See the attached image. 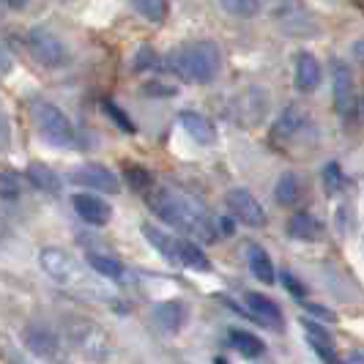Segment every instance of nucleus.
Returning a JSON list of instances; mask_svg holds the SVG:
<instances>
[{"mask_svg":"<svg viewBox=\"0 0 364 364\" xmlns=\"http://www.w3.org/2000/svg\"><path fill=\"white\" fill-rule=\"evenodd\" d=\"M148 205L167 225L186 230L203 241H217L219 219L211 217L195 198H189L183 192H173V189H154L148 195Z\"/></svg>","mask_w":364,"mask_h":364,"instance_id":"obj_1","label":"nucleus"},{"mask_svg":"<svg viewBox=\"0 0 364 364\" xmlns=\"http://www.w3.org/2000/svg\"><path fill=\"white\" fill-rule=\"evenodd\" d=\"M167 69L178 74L183 82L208 85L222 69V53L214 41H186L167 55Z\"/></svg>","mask_w":364,"mask_h":364,"instance_id":"obj_2","label":"nucleus"},{"mask_svg":"<svg viewBox=\"0 0 364 364\" xmlns=\"http://www.w3.org/2000/svg\"><path fill=\"white\" fill-rule=\"evenodd\" d=\"M63 331H66V340L82 356H88L93 362H105L109 353H112L107 331L102 326H96L88 318H66L63 321Z\"/></svg>","mask_w":364,"mask_h":364,"instance_id":"obj_3","label":"nucleus"},{"mask_svg":"<svg viewBox=\"0 0 364 364\" xmlns=\"http://www.w3.org/2000/svg\"><path fill=\"white\" fill-rule=\"evenodd\" d=\"M31 118L36 124V132L50 143V146L66 148L74 143V127L66 118V112L55 107L53 102H33L31 105Z\"/></svg>","mask_w":364,"mask_h":364,"instance_id":"obj_4","label":"nucleus"},{"mask_svg":"<svg viewBox=\"0 0 364 364\" xmlns=\"http://www.w3.org/2000/svg\"><path fill=\"white\" fill-rule=\"evenodd\" d=\"M28 53H31V58L36 60L38 66H44V69H58V66H63L66 58H69L66 44L55 36L53 31H47V28H33V31L28 33Z\"/></svg>","mask_w":364,"mask_h":364,"instance_id":"obj_5","label":"nucleus"},{"mask_svg":"<svg viewBox=\"0 0 364 364\" xmlns=\"http://www.w3.org/2000/svg\"><path fill=\"white\" fill-rule=\"evenodd\" d=\"M225 203H228V211L233 214V219H238L241 225H247V228H266L269 217H266L263 205L257 203V198L250 189H241V186L230 189Z\"/></svg>","mask_w":364,"mask_h":364,"instance_id":"obj_6","label":"nucleus"},{"mask_svg":"<svg viewBox=\"0 0 364 364\" xmlns=\"http://www.w3.org/2000/svg\"><path fill=\"white\" fill-rule=\"evenodd\" d=\"M25 346L31 353H36L38 359L53 364H63V340L55 334L53 328L31 323L25 328Z\"/></svg>","mask_w":364,"mask_h":364,"instance_id":"obj_7","label":"nucleus"},{"mask_svg":"<svg viewBox=\"0 0 364 364\" xmlns=\"http://www.w3.org/2000/svg\"><path fill=\"white\" fill-rule=\"evenodd\" d=\"M331 85H334V109L340 112V118H353L356 109V93H353V74L350 66L343 60H334L331 69Z\"/></svg>","mask_w":364,"mask_h":364,"instance_id":"obj_8","label":"nucleus"},{"mask_svg":"<svg viewBox=\"0 0 364 364\" xmlns=\"http://www.w3.org/2000/svg\"><path fill=\"white\" fill-rule=\"evenodd\" d=\"M72 181L80 186H88L96 192H107V195H118L121 192V181L118 176L107 170L105 164H82L72 173Z\"/></svg>","mask_w":364,"mask_h":364,"instance_id":"obj_9","label":"nucleus"},{"mask_svg":"<svg viewBox=\"0 0 364 364\" xmlns=\"http://www.w3.org/2000/svg\"><path fill=\"white\" fill-rule=\"evenodd\" d=\"M293 82L301 93H312L321 88V80H323V69L318 63V58L307 50H299L296 60H293Z\"/></svg>","mask_w":364,"mask_h":364,"instance_id":"obj_10","label":"nucleus"},{"mask_svg":"<svg viewBox=\"0 0 364 364\" xmlns=\"http://www.w3.org/2000/svg\"><path fill=\"white\" fill-rule=\"evenodd\" d=\"M72 205H74V211L80 214V219L88 222V225H93V228L107 225L109 217H112V208H109L102 198L91 195V192H77V195L72 198Z\"/></svg>","mask_w":364,"mask_h":364,"instance_id":"obj_11","label":"nucleus"},{"mask_svg":"<svg viewBox=\"0 0 364 364\" xmlns=\"http://www.w3.org/2000/svg\"><path fill=\"white\" fill-rule=\"evenodd\" d=\"M38 263H41L44 274H47L50 279H55L58 285H66V282H72L74 272H77V266H74L72 255H66L63 250H55V247L44 250V252L38 255Z\"/></svg>","mask_w":364,"mask_h":364,"instance_id":"obj_12","label":"nucleus"},{"mask_svg":"<svg viewBox=\"0 0 364 364\" xmlns=\"http://www.w3.org/2000/svg\"><path fill=\"white\" fill-rule=\"evenodd\" d=\"M178 121H181L183 132H186L195 143L211 146V143L217 140V127L211 124V118H205L198 109H183L181 115H178Z\"/></svg>","mask_w":364,"mask_h":364,"instance_id":"obj_13","label":"nucleus"},{"mask_svg":"<svg viewBox=\"0 0 364 364\" xmlns=\"http://www.w3.org/2000/svg\"><path fill=\"white\" fill-rule=\"evenodd\" d=\"M244 301H247V307H250V315L255 318L257 323H263V326H272V328L282 326V312H279V307L274 304L272 299H266L263 293L247 291V293H244Z\"/></svg>","mask_w":364,"mask_h":364,"instance_id":"obj_14","label":"nucleus"},{"mask_svg":"<svg viewBox=\"0 0 364 364\" xmlns=\"http://www.w3.org/2000/svg\"><path fill=\"white\" fill-rule=\"evenodd\" d=\"M186 318H189V310H186L183 301H162V304L154 307V321L164 331H178V328H183Z\"/></svg>","mask_w":364,"mask_h":364,"instance_id":"obj_15","label":"nucleus"},{"mask_svg":"<svg viewBox=\"0 0 364 364\" xmlns=\"http://www.w3.org/2000/svg\"><path fill=\"white\" fill-rule=\"evenodd\" d=\"M143 236L148 238V244L159 252V255L167 260V263H181V255H178V238H173L170 233H164L154 225H143Z\"/></svg>","mask_w":364,"mask_h":364,"instance_id":"obj_16","label":"nucleus"},{"mask_svg":"<svg viewBox=\"0 0 364 364\" xmlns=\"http://www.w3.org/2000/svg\"><path fill=\"white\" fill-rule=\"evenodd\" d=\"M288 233L293 238H299V241H318L323 236V225L307 211H296L291 222H288Z\"/></svg>","mask_w":364,"mask_h":364,"instance_id":"obj_17","label":"nucleus"},{"mask_svg":"<svg viewBox=\"0 0 364 364\" xmlns=\"http://www.w3.org/2000/svg\"><path fill=\"white\" fill-rule=\"evenodd\" d=\"M304 121H307V115L301 112V107L291 105V107H285V112L279 115V121L274 124L272 137L277 140V143H279V140H291L293 134L304 127Z\"/></svg>","mask_w":364,"mask_h":364,"instance_id":"obj_18","label":"nucleus"},{"mask_svg":"<svg viewBox=\"0 0 364 364\" xmlns=\"http://www.w3.org/2000/svg\"><path fill=\"white\" fill-rule=\"evenodd\" d=\"M228 337H230V346L236 348L238 353L244 356V359H257V356H263V340L255 337L252 331H244V328H230L228 331Z\"/></svg>","mask_w":364,"mask_h":364,"instance_id":"obj_19","label":"nucleus"},{"mask_svg":"<svg viewBox=\"0 0 364 364\" xmlns=\"http://www.w3.org/2000/svg\"><path fill=\"white\" fill-rule=\"evenodd\" d=\"M28 181L33 183L36 189H41V192H47V195H58L60 192V178L55 176L53 167H47L44 162H33L28 164Z\"/></svg>","mask_w":364,"mask_h":364,"instance_id":"obj_20","label":"nucleus"},{"mask_svg":"<svg viewBox=\"0 0 364 364\" xmlns=\"http://www.w3.org/2000/svg\"><path fill=\"white\" fill-rule=\"evenodd\" d=\"M178 255H181V266H189L195 272H211V260L203 252L195 241H186V238H178Z\"/></svg>","mask_w":364,"mask_h":364,"instance_id":"obj_21","label":"nucleus"},{"mask_svg":"<svg viewBox=\"0 0 364 364\" xmlns=\"http://www.w3.org/2000/svg\"><path fill=\"white\" fill-rule=\"evenodd\" d=\"M274 198L279 205H296L299 198H301V181L296 173H282L279 181L274 186Z\"/></svg>","mask_w":364,"mask_h":364,"instance_id":"obj_22","label":"nucleus"},{"mask_svg":"<svg viewBox=\"0 0 364 364\" xmlns=\"http://www.w3.org/2000/svg\"><path fill=\"white\" fill-rule=\"evenodd\" d=\"M250 269H252V274H255L260 282H266V285H272L274 279H277L272 257H269V252H266L263 247H250Z\"/></svg>","mask_w":364,"mask_h":364,"instance_id":"obj_23","label":"nucleus"},{"mask_svg":"<svg viewBox=\"0 0 364 364\" xmlns=\"http://www.w3.org/2000/svg\"><path fill=\"white\" fill-rule=\"evenodd\" d=\"M88 266H91L96 274L107 277L112 282H124V266L109 255H99V252H88Z\"/></svg>","mask_w":364,"mask_h":364,"instance_id":"obj_24","label":"nucleus"},{"mask_svg":"<svg viewBox=\"0 0 364 364\" xmlns=\"http://www.w3.org/2000/svg\"><path fill=\"white\" fill-rule=\"evenodd\" d=\"M132 6L151 25H162L167 19V0H132Z\"/></svg>","mask_w":364,"mask_h":364,"instance_id":"obj_25","label":"nucleus"},{"mask_svg":"<svg viewBox=\"0 0 364 364\" xmlns=\"http://www.w3.org/2000/svg\"><path fill=\"white\" fill-rule=\"evenodd\" d=\"M219 6L228 11V14H233V17H255L257 11H260V0H219Z\"/></svg>","mask_w":364,"mask_h":364,"instance_id":"obj_26","label":"nucleus"},{"mask_svg":"<svg viewBox=\"0 0 364 364\" xmlns=\"http://www.w3.org/2000/svg\"><path fill=\"white\" fill-rule=\"evenodd\" d=\"M102 109H105V115H107V118H112V124H115V127L121 129V132H127V134H134V132H137V127H134V121H132V118H129L127 112H124V109L118 107L115 102H109V99H105V102H102Z\"/></svg>","mask_w":364,"mask_h":364,"instance_id":"obj_27","label":"nucleus"},{"mask_svg":"<svg viewBox=\"0 0 364 364\" xmlns=\"http://www.w3.org/2000/svg\"><path fill=\"white\" fill-rule=\"evenodd\" d=\"M124 178L129 181L132 189H137V192H146L154 186V176L148 173L146 167H140V164H129L127 170H124Z\"/></svg>","mask_w":364,"mask_h":364,"instance_id":"obj_28","label":"nucleus"},{"mask_svg":"<svg viewBox=\"0 0 364 364\" xmlns=\"http://www.w3.org/2000/svg\"><path fill=\"white\" fill-rule=\"evenodd\" d=\"M22 195V178H19L14 170H6L0 176V198L6 203H14Z\"/></svg>","mask_w":364,"mask_h":364,"instance_id":"obj_29","label":"nucleus"},{"mask_svg":"<svg viewBox=\"0 0 364 364\" xmlns=\"http://www.w3.org/2000/svg\"><path fill=\"white\" fill-rule=\"evenodd\" d=\"M343 186H346L343 167L337 162H328L326 167H323V189H326V195H337Z\"/></svg>","mask_w":364,"mask_h":364,"instance_id":"obj_30","label":"nucleus"},{"mask_svg":"<svg viewBox=\"0 0 364 364\" xmlns=\"http://www.w3.org/2000/svg\"><path fill=\"white\" fill-rule=\"evenodd\" d=\"M154 66H156V53H154L148 44H140V50L132 58V69H134V72H148V69H154Z\"/></svg>","mask_w":364,"mask_h":364,"instance_id":"obj_31","label":"nucleus"},{"mask_svg":"<svg viewBox=\"0 0 364 364\" xmlns=\"http://www.w3.org/2000/svg\"><path fill=\"white\" fill-rule=\"evenodd\" d=\"M282 285H285V291L291 293L293 299H304V296H307V288L301 285V279L293 272H288V269L282 272Z\"/></svg>","mask_w":364,"mask_h":364,"instance_id":"obj_32","label":"nucleus"},{"mask_svg":"<svg viewBox=\"0 0 364 364\" xmlns=\"http://www.w3.org/2000/svg\"><path fill=\"white\" fill-rule=\"evenodd\" d=\"M143 93L146 96H176L178 88H170V85H162V82H148V85H143Z\"/></svg>","mask_w":364,"mask_h":364,"instance_id":"obj_33","label":"nucleus"},{"mask_svg":"<svg viewBox=\"0 0 364 364\" xmlns=\"http://www.w3.org/2000/svg\"><path fill=\"white\" fill-rule=\"evenodd\" d=\"M307 312H312V315L321 318V321H328V323L337 321V315H334L331 310H326V307H321V304H307Z\"/></svg>","mask_w":364,"mask_h":364,"instance_id":"obj_34","label":"nucleus"},{"mask_svg":"<svg viewBox=\"0 0 364 364\" xmlns=\"http://www.w3.org/2000/svg\"><path fill=\"white\" fill-rule=\"evenodd\" d=\"M219 233H222V236H233V219H228V217L219 219Z\"/></svg>","mask_w":364,"mask_h":364,"instance_id":"obj_35","label":"nucleus"},{"mask_svg":"<svg viewBox=\"0 0 364 364\" xmlns=\"http://www.w3.org/2000/svg\"><path fill=\"white\" fill-rule=\"evenodd\" d=\"M6 9H11V11H22V9H28V0H6Z\"/></svg>","mask_w":364,"mask_h":364,"instance_id":"obj_36","label":"nucleus"},{"mask_svg":"<svg viewBox=\"0 0 364 364\" xmlns=\"http://www.w3.org/2000/svg\"><path fill=\"white\" fill-rule=\"evenodd\" d=\"M353 58H356L359 63H364V41H356V44H353Z\"/></svg>","mask_w":364,"mask_h":364,"instance_id":"obj_37","label":"nucleus"},{"mask_svg":"<svg viewBox=\"0 0 364 364\" xmlns=\"http://www.w3.org/2000/svg\"><path fill=\"white\" fill-rule=\"evenodd\" d=\"M214 364H230V362H228L225 356H217V359H214Z\"/></svg>","mask_w":364,"mask_h":364,"instance_id":"obj_38","label":"nucleus"},{"mask_svg":"<svg viewBox=\"0 0 364 364\" xmlns=\"http://www.w3.org/2000/svg\"><path fill=\"white\" fill-rule=\"evenodd\" d=\"M362 112H364V96H362Z\"/></svg>","mask_w":364,"mask_h":364,"instance_id":"obj_39","label":"nucleus"}]
</instances>
